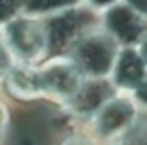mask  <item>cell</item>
<instances>
[{"label": "cell", "instance_id": "cell-16", "mask_svg": "<svg viewBox=\"0 0 147 145\" xmlns=\"http://www.w3.org/2000/svg\"><path fill=\"white\" fill-rule=\"evenodd\" d=\"M117 2H121V0H87V4L91 6L92 9H108L109 6H113V4H117Z\"/></svg>", "mask_w": 147, "mask_h": 145}, {"label": "cell", "instance_id": "cell-11", "mask_svg": "<svg viewBox=\"0 0 147 145\" xmlns=\"http://www.w3.org/2000/svg\"><path fill=\"white\" fill-rule=\"evenodd\" d=\"M108 145H147V111H143L140 121L121 138L113 140Z\"/></svg>", "mask_w": 147, "mask_h": 145}, {"label": "cell", "instance_id": "cell-18", "mask_svg": "<svg viewBox=\"0 0 147 145\" xmlns=\"http://www.w3.org/2000/svg\"><path fill=\"white\" fill-rule=\"evenodd\" d=\"M138 49H140V53L143 55V59H145V62H147V34H145V38H143L142 42H140Z\"/></svg>", "mask_w": 147, "mask_h": 145}, {"label": "cell", "instance_id": "cell-5", "mask_svg": "<svg viewBox=\"0 0 147 145\" xmlns=\"http://www.w3.org/2000/svg\"><path fill=\"white\" fill-rule=\"evenodd\" d=\"M43 19L49 34L51 55H70V51L83 38V34L100 25V19L94 15V9L91 6L89 8L76 6Z\"/></svg>", "mask_w": 147, "mask_h": 145}, {"label": "cell", "instance_id": "cell-4", "mask_svg": "<svg viewBox=\"0 0 147 145\" xmlns=\"http://www.w3.org/2000/svg\"><path fill=\"white\" fill-rule=\"evenodd\" d=\"M121 43L100 25L91 28L79 40L70 55L87 77H109L121 51Z\"/></svg>", "mask_w": 147, "mask_h": 145}, {"label": "cell", "instance_id": "cell-7", "mask_svg": "<svg viewBox=\"0 0 147 145\" xmlns=\"http://www.w3.org/2000/svg\"><path fill=\"white\" fill-rule=\"evenodd\" d=\"M117 92V87L111 83L109 77H87L78 94L70 100L66 109L70 115L78 121L79 126H85L94 117V113L104 106L113 94Z\"/></svg>", "mask_w": 147, "mask_h": 145}, {"label": "cell", "instance_id": "cell-15", "mask_svg": "<svg viewBox=\"0 0 147 145\" xmlns=\"http://www.w3.org/2000/svg\"><path fill=\"white\" fill-rule=\"evenodd\" d=\"M136 96V100L140 102V106H142V109L143 111H147V77L143 79V83L138 87V89L132 92Z\"/></svg>", "mask_w": 147, "mask_h": 145}, {"label": "cell", "instance_id": "cell-14", "mask_svg": "<svg viewBox=\"0 0 147 145\" xmlns=\"http://www.w3.org/2000/svg\"><path fill=\"white\" fill-rule=\"evenodd\" d=\"M23 4L25 0H0V26L23 13Z\"/></svg>", "mask_w": 147, "mask_h": 145}, {"label": "cell", "instance_id": "cell-3", "mask_svg": "<svg viewBox=\"0 0 147 145\" xmlns=\"http://www.w3.org/2000/svg\"><path fill=\"white\" fill-rule=\"evenodd\" d=\"M143 109L132 92L117 90L111 98L94 113L85 128L94 134L104 145L121 138L140 121Z\"/></svg>", "mask_w": 147, "mask_h": 145}, {"label": "cell", "instance_id": "cell-13", "mask_svg": "<svg viewBox=\"0 0 147 145\" xmlns=\"http://www.w3.org/2000/svg\"><path fill=\"white\" fill-rule=\"evenodd\" d=\"M11 124H13L11 109H9L8 102L0 96V145H6L9 130H11Z\"/></svg>", "mask_w": 147, "mask_h": 145}, {"label": "cell", "instance_id": "cell-6", "mask_svg": "<svg viewBox=\"0 0 147 145\" xmlns=\"http://www.w3.org/2000/svg\"><path fill=\"white\" fill-rule=\"evenodd\" d=\"M100 23L123 47L140 45L147 34V17L126 0H121L104 9V13L100 15Z\"/></svg>", "mask_w": 147, "mask_h": 145}, {"label": "cell", "instance_id": "cell-2", "mask_svg": "<svg viewBox=\"0 0 147 145\" xmlns=\"http://www.w3.org/2000/svg\"><path fill=\"white\" fill-rule=\"evenodd\" d=\"M43 100L51 106L66 107L78 94L87 76L72 55H51L38 64Z\"/></svg>", "mask_w": 147, "mask_h": 145}, {"label": "cell", "instance_id": "cell-10", "mask_svg": "<svg viewBox=\"0 0 147 145\" xmlns=\"http://www.w3.org/2000/svg\"><path fill=\"white\" fill-rule=\"evenodd\" d=\"M81 0H25L23 13L36 15V17H49L53 13L79 6Z\"/></svg>", "mask_w": 147, "mask_h": 145}, {"label": "cell", "instance_id": "cell-12", "mask_svg": "<svg viewBox=\"0 0 147 145\" xmlns=\"http://www.w3.org/2000/svg\"><path fill=\"white\" fill-rule=\"evenodd\" d=\"M57 145H104V143L85 128V130H72V132L61 136Z\"/></svg>", "mask_w": 147, "mask_h": 145}, {"label": "cell", "instance_id": "cell-8", "mask_svg": "<svg viewBox=\"0 0 147 145\" xmlns=\"http://www.w3.org/2000/svg\"><path fill=\"white\" fill-rule=\"evenodd\" d=\"M2 85H4L6 92L17 102H25V104L45 102L42 83H40L38 64L15 62L9 68V72L6 74Z\"/></svg>", "mask_w": 147, "mask_h": 145}, {"label": "cell", "instance_id": "cell-17", "mask_svg": "<svg viewBox=\"0 0 147 145\" xmlns=\"http://www.w3.org/2000/svg\"><path fill=\"white\" fill-rule=\"evenodd\" d=\"M130 6H134L138 11H142L143 15L147 17V0H126Z\"/></svg>", "mask_w": 147, "mask_h": 145}, {"label": "cell", "instance_id": "cell-9", "mask_svg": "<svg viewBox=\"0 0 147 145\" xmlns=\"http://www.w3.org/2000/svg\"><path fill=\"white\" fill-rule=\"evenodd\" d=\"M147 77V62L143 55L140 53L138 45L121 47L119 57L115 60L113 72L109 76L111 83L117 87V90L123 92H134L143 79Z\"/></svg>", "mask_w": 147, "mask_h": 145}, {"label": "cell", "instance_id": "cell-1", "mask_svg": "<svg viewBox=\"0 0 147 145\" xmlns=\"http://www.w3.org/2000/svg\"><path fill=\"white\" fill-rule=\"evenodd\" d=\"M0 38L15 62L42 64L51 57L45 19L19 13L0 26Z\"/></svg>", "mask_w": 147, "mask_h": 145}]
</instances>
